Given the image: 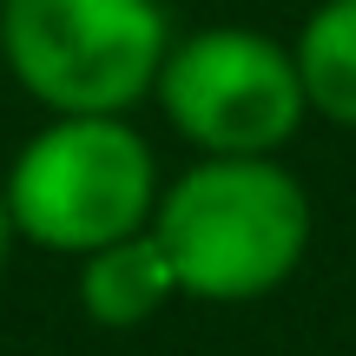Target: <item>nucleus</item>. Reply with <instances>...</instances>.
Listing matches in <instances>:
<instances>
[{"label":"nucleus","mask_w":356,"mask_h":356,"mask_svg":"<svg viewBox=\"0 0 356 356\" xmlns=\"http://www.w3.org/2000/svg\"><path fill=\"white\" fill-rule=\"evenodd\" d=\"M152 99L191 152H284L310 119L297 53L257 26H198L172 40Z\"/></svg>","instance_id":"20e7f679"},{"label":"nucleus","mask_w":356,"mask_h":356,"mask_svg":"<svg viewBox=\"0 0 356 356\" xmlns=\"http://www.w3.org/2000/svg\"><path fill=\"white\" fill-rule=\"evenodd\" d=\"M297 79L317 119L356 132V0H323L291 40Z\"/></svg>","instance_id":"423d86ee"},{"label":"nucleus","mask_w":356,"mask_h":356,"mask_svg":"<svg viewBox=\"0 0 356 356\" xmlns=\"http://www.w3.org/2000/svg\"><path fill=\"white\" fill-rule=\"evenodd\" d=\"M165 47L159 0H0V60L47 113H132Z\"/></svg>","instance_id":"7ed1b4c3"},{"label":"nucleus","mask_w":356,"mask_h":356,"mask_svg":"<svg viewBox=\"0 0 356 356\" xmlns=\"http://www.w3.org/2000/svg\"><path fill=\"white\" fill-rule=\"evenodd\" d=\"M152 238L178 270V297L257 304L284 291L310 251V191L277 152H198L159 185Z\"/></svg>","instance_id":"f257e3e1"},{"label":"nucleus","mask_w":356,"mask_h":356,"mask_svg":"<svg viewBox=\"0 0 356 356\" xmlns=\"http://www.w3.org/2000/svg\"><path fill=\"white\" fill-rule=\"evenodd\" d=\"M7 251H13V218H7V198H0V270H7Z\"/></svg>","instance_id":"0eeeda50"},{"label":"nucleus","mask_w":356,"mask_h":356,"mask_svg":"<svg viewBox=\"0 0 356 356\" xmlns=\"http://www.w3.org/2000/svg\"><path fill=\"white\" fill-rule=\"evenodd\" d=\"M159 185H165L159 159L126 113H53L13 152L0 198L13 238L60 257H86L152 225Z\"/></svg>","instance_id":"f03ea898"},{"label":"nucleus","mask_w":356,"mask_h":356,"mask_svg":"<svg viewBox=\"0 0 356 356\" xmlns=\"http://www.w3.org/2000/svg\"><path fill=\"white\" fill-rule=\"evenodd\" d=\"M73 291H79V310L99 330H139L178 297V270H172L165 244L152 238V225H145V231H126V238L79 257Z\"/></svg>","instance_id":"39448f33"}]
</instances>
